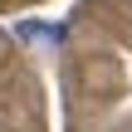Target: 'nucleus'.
Instances as JSON below:
<instances>
[{"instance_id":"obj_1","label":"nucleus","mask_w":132,"mask_h":132,"mask_svg":"<svg viewBox=\"0 0 132 132\" xmlns=\"http://www.w3.org/2000/svg\"><path fill=\"white\" fill-rule=\"evenodd\" d=\"M15 34H20V39H59V29H54V24H39V20H24Z\"/></svg>"},{"instance_id":"obj_2","label":"nucleus","mask_w":132,"mask_h":132,"mask_svg":"<svg viewBox=\"0 0 132 132\" xmlns=\"http://www.w3.org/2000/svg\"><path fill=\"white\" fill-rule=\"evenodd\" d=\"M0 44H5V34H0Z\"/></svg>"}]
</instances>
